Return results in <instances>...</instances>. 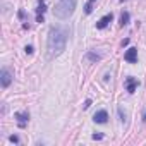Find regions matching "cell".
Instances as JSON below:
<instances>
[{
  "instance_id": "obj_18",
  "label": "cell",
  "mask_w": 146,
  "mask_h": 146,
  "mask_svg": "<svg viewBox=\"0 0 146 146\" xmlns=\"http://www.w3.org/2000/svg\"><path fill=\"white\" fill-rule=\"evenodd\" d=\"M120 2H124V0H120Z\"/></svg>"
},
{
  "instance_id": "obj_5",
  "label": "cell",
  "mask_w": 146,
  "mask_h": 146,
  "mask_svg": "<svg viewBox=\"0 0 146 146\" xmlns=\"http://www.w3.org/2000/svg\"><path fill=\"white\" fill-rule=\"evenodd\" d=\"M14 117H16V120H17V125L23 129L26 124H28V120H29V113L28 112H16L14 113Z\"/></svg>"
},
{
  "instance_id": "obj_10",
  "label": "cell",
  "mask_w": 146,
  "mask_h": 146,
  "mask_svg": "<svg viewBox=\"0 0 146 146\" xmlns=\"http://www.w3.org/2000/svg\"><path fill=\"white\" fill-rule=\"evenodd\" d=\"M129 21H131V14H129L127 11H124V12L120 14V19H119V26H120V28H124V26H127V24H129Z\"/></svg>"
},
{
  "instance_id": "obj_15",
  "label": "cell",
  "mask_w": 146,
  "mask_h": 146,
  "mask_svg": "<svg viewBox=\"0 0 146 146\" xmlns=\"http://www.w3.org/2000/svg\"><path fill=\"white\" fill-rule=\"evenodd\" d=\"M90 105H91V100H86L84 102V108H90Z\"/></svg>"
},
{
  "instance_id": "obj_8",
  "label": "cell",
  "mask_w": 146,
  "mask_h": 146,
  "mask_svg": "<svg viewBox=\"0 0 146 146\" xmlns=\"http://www.w3.org/2000/svg\"><path fill=\"white\" fill-rule=\"evenodd\" d=\"M112 19H113V16H112V14H105V16L96 23V28H98V29H105V28L112 23Z\"/></svg>"
},
{
  "instance_id": "obj_9",
  "label": "cell",
  "mask_w": 146,
  "mask_h": 146,
  "mask_svg": "<svg viewBox=\"0 0 146 146\" xmlns=\"http://www.w3.org/2000/svg\"><path fill=\"white\" fill-rule=\"evenodd\" d=\"M137 86H139V81H137L136 78H127V79H125V90H127L129 93H134Z\"/></svg>"
},
{
  "instance_id": "obj_6",
  "label": "cell",
  "mask_w": 146,
  "mask_h": 146,
  "mask_svg": "<svg viewBox=\"0 0 146 146\" xmlns=\"http://www.w3.org/2000/svg\"><path fill=\"white\" fill-rule=\"evenodd\" d=\"M124 60L129 62V64H136L137 62V48H129L124 53Z\"/></svg>"
},
{
  "instance_id": "obj_3",
  "label": "cell",
  "mask_w": 146,
  "mask_h": 146,
  "mask_svg": "<svg viewBox=\"0 0 146 146\" xmlns=\"http://www.w3.org/2000/svg\"><path fill=\"white\" fill-rule=\"evenodd\" d=\"M12 79H14V78H12V74H11V70H9L7 67H4L2 70H0V83H2V88H4V90L11 86Z\"/></svg>"
},
{
  "instance_id": "obj_14",
  "label": "cell",
  "mask_w": 146,
  "mask_h": 146,
  "mask_svg": "<svg viewBox=\"0 0 146 146\" xmlns=\"http://www.w3.org/2000/svg\"><path fill=\"white\" fill-rule=\"evenodd\" d=\"M24 52H26L28 55H31V53H33V46H31V45H28V46L24 48Z\"/></svg>"
},
{
  "instance_id": "obj_17",
  "label": "cell",
  "mask_w": 146,
  "mask_h": 146,
  "mask_svg": "<svg viewBox=\"0 0 146 146\" xmlns=\"http://www.w3.org/2000/svg\"><path fill=\"white\" fill-rule=\"evenodd\" d=\"M143 122L146 124V108H144V112H143Z\"/></svg>"
},
{
  "instance_id": "obj_4",
  "label": "cell",
  "mask_w": 146,
  "mask_h": 146,
  "mask_svg": "<svg viewBox=\"0 0 146 146\" xmlns=\"http://www.w3.org/2000/svg\"><path fill=\"white\" fill-rule=\"evenodd\" d=\"M45 12H46L45 0H38V5H36V23H43L45 21Z\"/></svg>"
},
{
  "instance_id": "obj_13",
  "label": "cell",
  "mask_w": 146,
  "mask_h": 146,
  "mask_svg": "<svg viewBox=\"0 0 146 146\" xmlns=\"http://www.w3.org/2000/svg\"><path fill=\"white\" fill-rule=\"evenodd\" d=\"M9 139H11V143H14V144H19V137H17V136H11Z\"/></svg>"
},
{
  "instance_id": "obj_2",
  "label": "cell",
  "mask_w": 146,
  "mask_h": 146,
  "mask_svg": "<svg viewBox=\"0 0 146 146\" xmlns=\"http://www.w3.org/2000/svg\"><path fill=\"white\" fill-rule=\"evenodd\" d=\"M76 5H78V0H58V4L55 5L53 9V16L57 19H69L76 11Z\"/></svg>"
},
{
  "instance_id": "obj_12",
  "label": "cell",
  "mask_w": 146,
  "mask_h": 146,
  "mask_svg": "<svg viewBox=\"0 0 146 146\" xmlns=\"http://www.w3.org/2000/svg\"><path fill=\"white\" fill-rule=\"evenodd\" d=\"M95 2H96V0H88V4H86V7H84V12H86V14H91V12H93Z\"/></svg>"
},
{
  "instance_id": "obj_11",
  "label": "cell",
  "mask_w": 146,
  "mask_h": 146,
  "mask_svg": "<svg viewBox=\"0 0 146 146\" xmlns=\"http://www.w3.org/2000/svg\"><path fill=\"white\" fill-rule=\"evenodd\" d=\"M86 60H90V62H98V60H102V55H100V53H95V52H88V53H86Z\"/></svg>"
},
{
  "instance_id": "obj_16",
  "label": "cell",
  "mask_w": 146,
  "mask_h": 146,
  "mask_svg": "<svg viewBox=\"0 0 146 146\" xmlns=\"http://www.w3.org/2000/svg\"><path fill=\"white\" fill-rule=\"evenodd\" d=\"M103 137V134H93V139H102Z\"/></svg>"
},
{
  "instance_id": "obj_1",
  "label": "cell",
  "mask_w": 146,
  "mask_h": 146,
  "mask_svg": "<svg viewBox=\"0 0 146 146\" xmlns=\"http://www.w3.org/2000/svg\"><path fill=\"white\" fill-rule=\"evenodd\" d=\"M67 45V31L64 28L53 26L48 31V40H46V50H48V57H58Z\"/></svg>"
},
{
  "instance_id": "obj_7",
  "label": "cell",
  "mask_w": 146,
  "mask_h": 146,
  "mask_svg": "<svg viewBox=\"0 0 146 146\" xmlns=\"http://www.w3.org/2000/svg\"><path fill=\"white\" fill-rule=\"evenodd\" d=\"M93 120H95L96 124H107V120H108L107 110H98V112L93 115Z\"/></svg>"
}]
</instances>
